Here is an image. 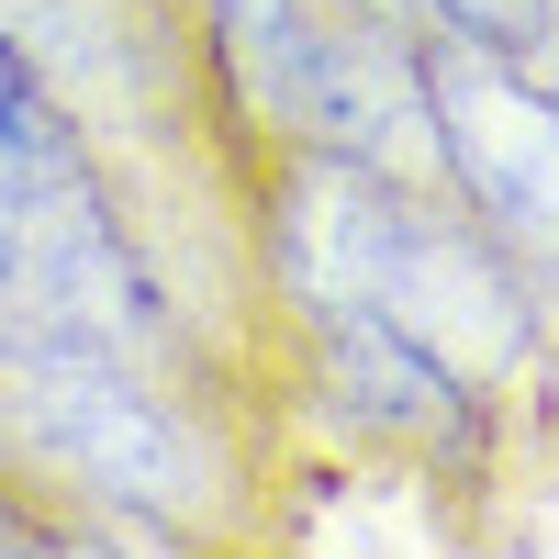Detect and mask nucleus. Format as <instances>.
I'll return each mask as SVG.
<instances>
[{"label": "nucleus", "instance_id": "obj_1", "mask_svg": "<svg viewBox=\"0 0 559 559\" xmlns=\"http://www.w3.org/2000/svg\"><path fill=\"white\" fill-rule=\"evenodd\" d=\"M0 481L45 515L57 548L247 537L236 515H213V492H236L213 392L57 336H0Z\"/></svg>", "mask_w": 559, "mask_h": 559}, {"label": "nucleus", "instance_id": "obj_2", "mask_svg": "<svg viewBox=\"0 0 559 559\" xmlns=\"http://www.w3.org/2000/svg\"><path fill=\"white\" fill-rule=\"evenodd\" d=\"M280 313H292V403L336 437V459L403 471V481H459V492L503 471L515 403L481 392L392 302H369L358 280H292Z\"/></svg>", "mask_w": 559, "mask_h": 559}, {"label": "nucleus", "instance_id": "obj_3", "mask_svg": "<svg viewBox=\"0 0 559 559\" xmlns=\"http://www.w3.org/2000/svg\"><path fill=\"white\" fill-rule=\"evenodd\" d=\"M414 79H426L437 191L503 247V269L526 280L537 336L559 358V90L448 23H414Z\"/></svg>", "mask_w": 559, "mask_h": 559}, {"label": "nucleus", "instance_id": "obj_4", "mask_svg": "<svg viewBox=\"0 0 559 559\" xmlns=\"http://www.w3.org/2000/svg\"><path fill=\"white\" fill-rule=\"evenodd\" d=\"M313 12H324V0H191V23H202V68H213V102H224V123L258 134V168L280 157V112H292V79H302Z\"/></svg>", "mask_w": 559, "mask_h": 559}, {"label": "nucleus", "instance_id": "obj_5", "mask_svg": "<svg viewBox=\"0 0 559 559\" xmlns=\"http://www.w3.org/2000/svg\"><path fill=\"white\" fill-rule=\"evenodd\" d=\"M381 12L448 23V34H471V45H492V57H515V68H537L548 34H559V0H381Z\"/></svg>", "mask_w": 559, "mask_h": 559}]
</instances>
